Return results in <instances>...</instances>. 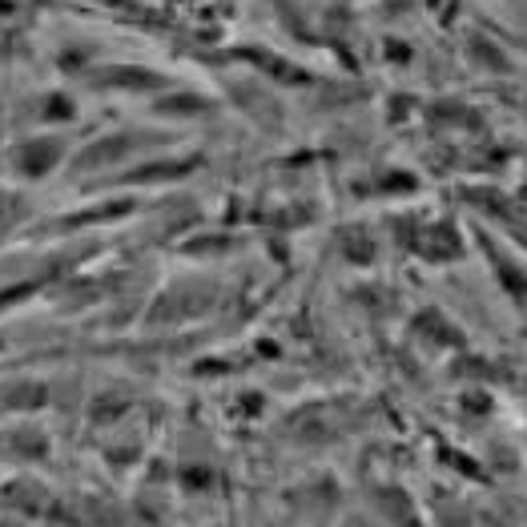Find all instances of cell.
Here are the masks:
<instances>
[{
	"mask_svg": "<svg viewBox=\"0 0 527 527\" xmlns=\"http://www.w3.org/2000/svg\"><path fill=\"white\" fill-rule=\"evenodd\" d=\"M133 145H137L133 137H117V141H105V145H93V150H85V153H81V161H77V166H81V169L109 166V161H117L121 153H129Z\"/></svg>",
	"mask_w": 527,
	"mask_h": 527,
	"instance_id": "obj_1",
	"label": "cell"
},
{
	"mask_svg": "<svg viewBox=\"0 0 527 527\" xmlns=\"http://www.w3.org/2000/svg\"><path fill=\"white\" fill-rule=\"evenodd\" d=\"M53 161H57V145H44V150L28 145V150L20 153V169H25V174H49Z\"/></svg>",
	"mask_w": 527,
	"mask_h": 527,
	"instance_id": "obj_2",
	"label": "cell"
},
{
	"mask_svg": "<svg viewBox=\"0 0 527 527\" xmlns=\"http://www.w3.org/2000/svg\"><path fill=\"white\" fill-rule=\"evenodd\" d=\"M9 210H12V198H0V226H9Z\"/></svg>",
	"mask_w": 527,
	"mask_h": 527,
	"instance_id": "obj_3",
	"label": "cell"
},
{
	"mask_svg": "<svg viewBox=\"0 0 527 527\" xmlns=\"http://www.w3.org/2000/svg\"><path fill=\"white\" fill-rule=\"evenodd\" d=\"M113 4H121V0H113Z\"/></svg>",
	"mask_w": 527,
	"mask_h": 527,
	"instance_id": "obj_4",
	"label": "cell"
}]
</instances>
